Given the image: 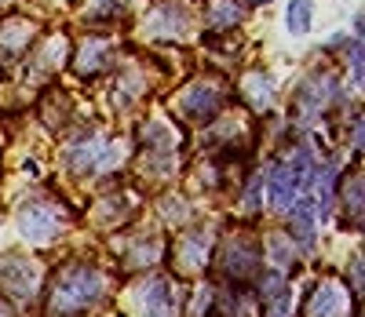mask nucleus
I'll return each instance as SVG.
<instances>
[{
  "label": "nucleus",
  "mask_w": 365,
  "mask_h": 317,
  "mask_svg": "<svg viewBox=\"0 0 365 317\" xmlns=\"http://www.w3.org/2000/svg\"><path fill=\"white\" fill-rule=\"evenodd\" d=\"M314 22V0H289V11H285V26L292 33H307Z\"/></svg>",
  "instance_id": "nucleus-9"
},
{
  "label": "nucleus",
  "mask_w": 365,
  "mask_h": 317,
  "mask_svg": "<svg viewBox=\"0 0 365 317\" xmlns=\"http://www.w3.org/2000/svg\"><path fill=\"white\" fill-rule=\"evenodd\" d=\"M29 37H34V26H29V22H11V26L0 29V48H4L8 55H19V48Z\"/></svg>",
  "instance_id": "nucleus-10"
},
{
  "label": "nucleus",
  "mask_w": 365,
  "mask_h": 317,
  "mask_svg": "<svg viewBox=\"0 0 365 317\" xmlns=\"http://www.w3.org/2000/svg\"><path fill=\"white\" fill-rule=\"evenodd\" d=\"M58 223H63V219H58V212H51V204H26L22 215H19V230L29 241H51Z\"/></svg>",
  "instance_id": "nucleus-2"
},
{
  "label": "nucleus",
  "mask_w": 365,
  "mask_h": 317,
  "mask_svg": "<svg viewBox=\"0 0 365 317\" xmlns=\"http://www.w3.org/2000/svg\"><path fill=\"white\" fill-rule=\"evenodd\" d=\"M256 263H259V248L252 241H227V248H223L227 277H249V274H256Z\"/></svg>",
  "instance_id": "nucleus-5"
},
{
  "label": "nucleus",
  "mask_w": 365,
  "mask_h": 317,
  "mask_svg": "<svg viewBox=\"0 0 365 317\" xmlns=\"http://www.w3.org/2000/svg\"><path fill=\"white\" fill-rule=\"evenodd\" d=\"M0 317H4V310H0Z\"/></svg>",
  "instance_id": "nucleus-15"
},
{
  "label": "nucleus",
  "mask_w": 365,
  "mask_h": 317,
  "mask_svg": "<svg viewBox=\"0 0 365 317\" xmlns=\"http://www.w3.org/2000/svg\"><path fill=\"white\" fill-rule=\"evenodd\" d=\"M347 306H351V296H347L344 284L325 281V284H318V289H314V296L307 303V317H344Z\"/></svg>",
  "instance_id": "nucleus-3"
},
{
  "label": "nucleus",
  "mask_w": 365,
  "mask_h": 317,
  "mask_svg": "<svg viewBox=\"0 0 365 317\" xmlns=\"http://www.w3.org/2000/svg\"><path fill=\"white\" fill-rule=\"evenodd\" d=\"M205 244H208V237H205V234H201V237H197V234H190L187 241L179 244V266H182V270H190L194 263H201V259H205Z\"/></svg>",
  "instance_id": "nucleus-11"
},
{
  "label": "nucleus",
  "mask_w": 365,
  "mask_h": 317,
  "mask_svg": "<svg viewBox=\"0 0 365 317\" xmlns=\"http://www.w3.org/2000/svg\"><path fill=\"white\" fill-rule=\"evenodd\" d=\"M103 292V277L99 270L91 266H66L58 270L55 281H51V299H48V317H81L91 303L99 299Z\"/></svg>",
  "instance_id": "nucleus-1"
},
{
  "label": "nucleus",
  "mask_w": 365,
  "mask_h": 317,
  "mask_svg": "<svg viewBox=\"0 0 365 317\" xmlns=\"http://www.w3.org/2000/svg\"><path fill=\"white\" fill-rule=\"evenodd\" d=\"M113 161V153L106 142H84V146H73L70 150V168L88 175V172H103L106 165Z\"/></svg>",
  "instance_id": "nucleus-8"
},
{
  "label": "nucleus",
  "mask_w": 365,
  "mask_h": 317,
  "mask_svg": "<svg viewBox=\"0 0 365 317\" xmlns=\"http://www.w3.org/2000/svg\"><path fill=\"white\" fill-rule=\"evenodd\" d=\"M245 84H249V99H252V106H256V110H267V103H270V80H267L263 73H252Z\"/></svg>",
  "instance_id": "nucleus-12"
},
{
  "label": "nucleus",
  "mask_w": 365,
  "mask_h": 317,
  "mask_svg": "<svg viewBox=\"0 0 365 317\" xmlns=\"http://www.w3.org/2000/svg\"><path fill=\"white\" fill-rule=\"evenodd\" d=\"M143 317H175V296L168 281H150L139 296Z\"/></svg>",
  "instance_id": "nucleus-6"
},
{
  "label": "nucleus",
  "mask_w": 365,
  "mask_h": 317,
  "mask_svg": "<svg viewBox=\"0 0 365 317\" xmlns=\"http://www.w3.org/2000/svg\"><path fill=\"white\" fill-rule=\"evenodd\" d=\"M220 110V91L208 84H194L187 95H182V113L190 120H212Z\"/></svg>",
  "instance_id": "nucleus-7"
},
{
  "label": "nucleus",
  "mask_w": 365,
  "mask_h": 317,
  "mask_svg": "<svg viewBox=\"0 0 365 317\" xmlns=\"http://www.w3.org/2000/svg\"><path fill=\"white\" fill-rule=\"evenodd\" d=\"M249 4H267V0H249Z\"/></svg>",
  "instance_id": "nucleus-14"
},
{
  "label": "nucleus",
  "mask_w": 365,
  "mask_h": 317,
  "mask_svg": "<svg viewBox=\"0 0 365 317\" xmlns=\"http://www.w3.org/2000/svg\"><path fill=\"white\" fill-rule=\"evenodd\" d=\"M34 289H37V266H29L22 259H0V292L26 299Z\"/></svg>",
  "instance_id": "nucleus-4"
},
{
  "label": "nucleus",
  "mask_w": 365,
  "mask_h": 317,
  "mask_svg": "<svg viewBox=\"0 0 365 317\" xmlns=\"http://www.w3.org/2000/svg\"><path fill=\"white\" fill-rule=\"evenodd\" d=\"M216 22L234 26V22H237V8H230V4H223V0H220V8H216Z\"/></svg>",
  "instance_id": "nucleus-13"
}]
</instances>
